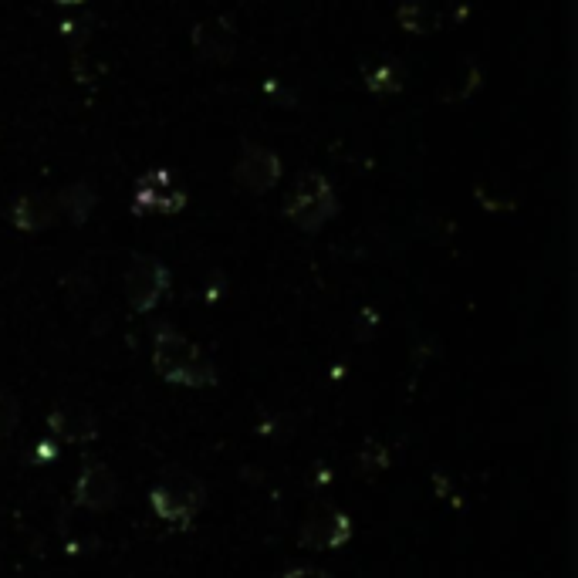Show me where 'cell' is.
<instances>
[{"mask_svg":"<svg viewBox=\"0 0 578 578\" xmlns=\"http://www.w3.org/2000/svg\"><path fill=\"white\" fill-rule=\"evenodd\" d=\"M153 369L166 382H176V386L186 389H207L217 382V369H213L210 355L193 345L190 339H183L173 328H163L153 342Z\"/></svg>","mask_w":578,"mask_h":578,"instance_id":"1","label":"cell"},{"mask_svg":"<svg viewBox=\"0 0 578 578\" xmlns=\"http://www.w3.org/2000/svg\"><path fill=\"white\" fill-rule=\"evenodd\" d=\"M203 501H207V491L197 477L190 474H163L149 491V504L153 511L173 528H190L193 518L203 511Z\"/></svg>","mask_w":578,"mask_h":578,"instance_id":"2","label":"cell"},{"mask_svg":"<svg viewBox=\"0 0 578 578\" xmlns=\"http://www.w3.org/2000/svg\"><path fill=\"white\" fill-rule=\"evenodd\" d=\"M335 210H339V200H335L332 183L322 173H305L284 200V217L298 230H308V234L322 230L335 217Z\"/></svg>","mask_w":578,"mask_h":578,"instance_id":"3","label":"cell"},{"mask_svg":"<svg viewBox=\"0 0 578 578\" xmlns=\"http://www.w3.org/2000/svg\"><path fill=\"white\" fill-rule=\"evenodd\" d=\"M122 284H126V301L132 311H153L170 291V268L156 257H136Z\"/></svg>","mask_w":578,"mask_h":578,"instance_id":"4","label":"cell"},{"mask_svg":"<svg viewBox=\"0 0 578 578\" xmlns=\"http://www.w3.org/2000/svg\"><path fill=\"white\" fill-rule=\"evenodd\" d=\"M234 180L254 193H268L281 180V156L268 146L247 142L234 163Z\"/></svg>","mask_w":578,"mask_h":578,"instance_id":"5","label":"cell"},{"mask_svg":"<svg viewBox=\"0 0 578 578\" xmlns=\"http://www.w3.org/2000/svg\"><path fill=\"white\" fill-rule=\"evenodd\" d=\"M75 497L78 508L85 511H109L115 501H119V480L105 464H88L75 480Z\"/></svg>","mask_w":578,"mask_h":578,"instance_id":"6","label":"cell"},{"mask_svg":"<svg viewBox=\"0 0 578 578\" xmlns=\"http://www.w3.org/2000/svg\"><path fill=\"white\" fill-rule=\"evenodd\" d=\"M136 207L156 213H180L186 207V190L166 170H153L136 180Z\"/></svg>","mask_w":578,"mask_h":578,"instance_id":"7","label":"cell"},{"mask_svg":"<svg viewBox=\"0 0 578 578\" xmlns=\"http://www.w3.org/2000/svg\"><path fill=\"white\" fill-rule=\"evenodd\" d=\"M352 538V521L335 508H315L301 524V545L311 548H342Z\"/></svg>","mask_w":578,"mask_h":578,"instance_id":"8","label":"cell"},{"mask_svg":"<svg viewBox=\"0 0 578 578\" xmlns=\"http://www.w3.org/2000/svg\"><path fill=\"white\" fill-rule=\"evenodd\" d=\"M457 0H403L396 11V24L406 34H433L450 21Z\"/></svg>","mask_w":578,"mask_h":578,"instance_id":"9","label":"cell"},{"mask_svg":"<svg viewBox=\"0 0 578 578\" xmlns=\"http://www.w3.org/2000/svg\"><path fill=\"white\" fill-rule=\"evenodd\" d=\"M48 433L58 443H88L99 433V420L85 406H58L48 416Z\"/></svg>","mask_w":578,"mask_h":578,"instance_id":"10","label":"cell"},{"mask_svg":"<svg viewBox=\"0 0 578 578\" xmlns=\"http://www.w3.org/2000/svg\"><path fill=\"white\" fill-rule=\"evenodd\" d=\"M193 48L200 51V58L220 61V65H224V61L234 58L237 38L224 21H203V24L193 28Z\"/></svg>","mask_w":578,"mask_h":578,"instance_id":"11","label":"cell"},{"mask_svg":"<svg viewBox=\"0 0 578 578\" xmlns=\"http://www.w3.org/2000/svg\"><path fill=\"white\" fill-rule=\"evenodd\" d=\"M55 217H58L55 203L41 197V193H24V197H17L11 210V220L17 230H44L48 224H55Z\"/></svg>","mask_w":578,"mask_h":578,"instance_id":"12","label":"cell"},{"mask_svg":"<svg viewBox=\"0 0 578 578\" xmlns=\"http://www.w3.org/2000/svg\"><path fill=\"white\" fill-rule=\"evenodd\" d=\"M58 203H61V210L71 217V224H82L95 207V193L88 190L85 183H78V186H68V190L58 197Z\"/></svg>","mask_w":578,"mask_h":578,"instance_id":"13","label":"cell"},{"mask_svg":"<svg viewBox=\"0 0 578 578\" xmlns=\"http://www.w3.org/2000/svg\"><path fill=\"white\" fill-rule=\"evenodd\" d=\"M366 88L369 92H399L403 88V75H399V68L393 61H382L366 75Z\"/></svg>","mask_w":578,"mask_h":578,"instance_id":"14","label":"cell"},{"mask_svg":"<svg viewBox=\"0 0 578 578\" xmlns=\"http://www.w3.org/2000/svg\"><path fill=\"white\" fill-rule=\"evenodd\" d=\"M457 82V88H447V92H440L443 99L447 102H464L470 92L480 85V71H477V65H464V71H460V78H453Z\"/></svg>","mask_w":578,"mask_h":578,"instance_id":"15","label":"cell"},{"mask_svg":"<svg viewBox=\"0 0 578 578\" xmlns=\"http://www.w3.org/2000/svg\"><path fill=\"white\" fill-rule=\"evenodd\" d=\"M17 420H21V406H17V399L11 393H4V389H0V437L14 433Z\"/></svg>","mask_w":578,"mask_h":578,"instance_id":"16","label":"cell"},{"mask_svg":"<svg viewBox=\"0 0 578 578\" xmlns=\"http://www.w3.org/2000/svg\"><path fill=\"white\" fill-rule=\"evenodd\" d=\"M284 578H332L325 568H315V565H301V568H291Z\"/></svg>","mask_w":578,"mask_h":578,"instance_id":"17","label":"cell"},{"mask_svg":"<svg viewBox=\"0 0 578 578\" xmlns=\"http://www.w3.org/2000/svg\"><path fill=\"white\" fill-rule=\"evenodd\" d=\"M58 4H82V0H58Z\"/></svg>","mask_w":578,"mask_h":578,"instance_id":"18","label":"cell"}]
</instances>
